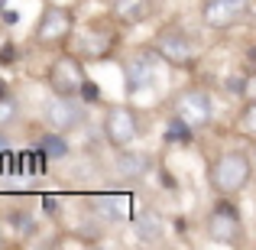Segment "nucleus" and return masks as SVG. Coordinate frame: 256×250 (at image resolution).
<instances>
[{
    "instance_id": "f257e3e1",
    "label": "nucleus",
    "mask_w": 256,
    "mask_h": 250,
    "mask_svg": "<svg viewBox=\"0 0 256 250\" xmlns=\"http://www.w3.org/2000/svg\"><path fill=\"white\" fill-rule=\"evenodd\" d=\"M253 166L256 159L246 150H224L208 166V185H211L214 195L240 198L246 192V185L253 182Z\"/></svg>"
},
{
    "instance_id": "f03ea898",
    "label": "nucleus",
    "mask_w": 256,
    "mask_h": 250,
    "mask_svg": "<svg viewBox=\"0 0 256 250\" xmlns=\"http://www.w3.org/2000/svg\"><path fill=\"white\" fill-rule=\"evenodd\" d=\"M120 26L124 23H120L114 13H107V17H100V20H91V23L82 26V33L72 39V52L82 56L84 62H107V59H114L117 49H120Z\"/></svg>"
},
{
    "instance_id": "7ed1b4c3",
    "label": "nucleus",
    "mask_w": 256,
    "mask_h": 250,
    "mask_svg": "<svg viewBox=\"0 0 256 250\" xmlns=\"http://www.w3.org/2000/svg\"><path fill=\"white\" fill-rule=\"evenodd\" d=\"M72 39H75V10L65 4H46L36 20V30H32V43L39 49L62 52L68 49Z\"/></svg>"
},
{
    "instance_id": "20e7f679",
    "label": "nucleus",
    "mask_w": 256,
    "mask_h": 250,
    "mask_svg": "<svg viewBox=\"0 0 256 250\" xmlns=\"http://www.w3.org/2000/svg\"><path fill=\"white\" fill-rule=\"evenodd\" d=\"M152 56H159L166 65H172L178 72H194L201 52H198V43L192 39V33L182 30L178 23H169L152 39Z\"/></svg>"
},
{
    "instance_id": "39448f33",
    "label": "nucleus",
    "mask_w": 256,
    "mask_h": 250,
    "mask_svg": "<svg viewBox=\"0 0 256 250\" xmlns=\"http://www.w3.org/2000/svg\"><path fill=\"white\" fill-rule=\"evenodd\" d=\"M204 231H208V237L220 247H240L244 244L246 227H244V214H240V208H237V198L218 195V201L211 205V211H208V218H204Z\"/></svg>"
},
{
    "instance_id": "423d86ee",
    "label": "nucleus",
    "mask_w": 256,
    "mask_h": 250,
    "mask_svg": "<svg viewBox=\"0 0 256 250\" xmlns=\"http://www.w3.org/2000/svg\"><path fill=\"white\" fill-rule=\"evenodd\" d=\"M84 59L75 56V52H58L56 59H52L49 72H46V82H49L52 94H62V98H84V91L91 85H88V69H84Z\"/></svg>"
},
{
    "instance_id": "0eeeda50",
    "label": "nucleus",
    "mask_w": 256,
    "mask_h": 250,
    "mask_svg": "<svg viewBox=\"0 0 256 250\" xmlns=\"http://www.w3.org/2000/svg\"><path fill=\"white\" fill-rule=\"evenodd\" d=\"M172 114L188 124L192 130H204V127L214 124V114H218V104H214V94L208 88H185V91L175 94V104H172Z\"/></svg>"
},
{
    "instance_id": "6e6552de",
    "label": "nucleus",
    "mask_w": 256,
    "mask_h": 250,
    "mask_svg": "<svg viewBox=\"0 0 256 250\" xmlns=\"http://www.w3.org/2000/svg\"><path fill=\"white\" fill-rule=\"evenodd\" d=\"M100 133L104 140L120 150V146H130L133 140L143 133V117L133 104H110L104 111V124H100Z\"/></svg>"
},
{
    "instance_id": "1a4fd4ad",
    "label": "nucleus",
    "mask_w": 256,
    "mask_h": 250,
    "mask_svg": "<svg viewBox=\"0 0 256 250\" xmlns=\"http://www.w3.org/2000/svg\"><path fill=\"white\" fill-rule=\"evenodd\" d=\"M250 10V0H201V23L211 33H227Z\"/></svg>"
},
{
    "instance_id": "9d476101",
    "label": "nucleus",
    "mask_w": 256,
    "mask_h": 250,
    "mask_svg": "<svg viewBox=\"0 0 256 250\" xmlns=\"http://www.w3.org/2000/svg\"><path fill=\"white\" fill-rule=\"evenodd\" d=\"M42 120L49 130H75V127L84 124V101L78 104V98H62V94H52V101L46 104Z\"/></svg>"
},
{
    "instance_id": "9b49d317",
    "label": "nucleus",
    "mask_w": 256,
    "mask_h": 250,
    "mask_svg": "<svg viewBox=\"0 0 256 250\" xmlns=\"http://www.w3.org/2000/svg\"><path fill=\"white\" fill-rule=\"evenodd\" d=\"M124 78H126V94H136L143 88L152 85V65H150V56L140 52V56L126 59L124 62Z\"/></svg>"
},
{
    "instance_id": "f8f14e48",
    "label": "nucleus",
    "mask_w": 256,
    "mask_h": 250,
    "mask_svg": "<svg viewBox=\"0 0 256 250\" xmlns=\"http://www.w3.org/2000/svg\"><path fill=\"white\" fill-rule=\"evenodd\" d=\"M133 231H136V237H140V244H146V247H156V244H162V234H166V227H162V218H159L152 208H143V211L133 218Z\"/></svg>"
},
{
    "instance_id": "ddd939ff",
    "label": "nucleus",
    "mask_w": 256,
    "mask_h": 250,
    "mask_svg": "<svg viewBox=\"0 0 256 250\" xmlns=\"http://www.w3.org/2000/svg\"><path fill=\"white\" fill-rule=\"evenodd\" d=\"M110 13L120 20L124 26H136L143 20H150L152 13V0H114Z\"/></svg>"
},
{
    "instance_id": "4468645a",
    "label": "nucleus",
    "mask_w": 256,
    "mask_h": 250,
    "mask_svg": "<svg viewBox=\"0 0 256 250\" xmlns=\"http://www.w3.org/2000/svg\"><path fill=\"white\" fill-rule=\"evenodd\" d=\"M114 169H117L124 179H140L150 169V156L146 153H130L126 146H120L117 156H114Z\"/></svg>"
},
{
    "instance_id": "2eb2a0df",
    "label": "nucleus",
    "mask_w": 256,
    "mask_h": 250,
    "mask_svg": "<svg viewBox=\"0 0 256 250\" xmlns=\"http://www.w3.org/2000/svg\"><path fill=\"white\" fill-rule=\"evenodd\" d=\"M234 130H237L244 140L256 143V98H246V101H244L237 120H234Z\"/></svg>"
},
{
    "instance_id": "dca6fc26",
    "label": "nucleus",
    "mask_w": 256,
    "mask_h": 250,
    "mask_svg": "<svg viewBox=\"0 0 256 250\" xmlns=\"http://www.w3.org/2000/svg\"><path fill=\"white\" fill-rule=\"evenodd\" d=\"M20 117H23V107H20V98L10 91L0 94V130H10V127L20 124Z\"/></svg>"
},
{
    "instance_id": "f3484780",
    "label": "nucleus",
    "mask_w": 256,
    "mask_h": 250,
    "mask_svg": "<svg viewBox=\"0 0 256 250\" xmlns=\"http://www.w3.org/2000/svg\"><path fill=\"white\" fill-rule=\"evenodd\" d=\"M42 150H46V156H52V159H65L68 156V146H65V137L58 130H49L42 137Z\"/></svg>"
},
{
    "instance_id": "a211bd4d",
    "label": "nucleus",
    "mask_w": 256,
    "mask_h": 250,
    "mask_svg": "<svg viewBox=\"0 0 256 250\" xmlns=\"http://www.w3.org/2000/svg\"><path fill=\"white\" fill-rule=\"evenodd\" d=\"M246 62H250L253 72H256V46H250V49H246Z\"/></svg>"
},
{
    "instance_id": "6ab92c4d",
    "label": "nucleus",
    "mask_w": 256,
    "mask_h": 250,
    "mask_svg": "<svg viewBox=\"0 0 256 250\" xmlns=\"http://www.w3.org/2000/svg\"><path fill=\"white\" fill-rule=\"evenodd\" d=\"M6 247V234H4V224H0V250Z\"/></svg>"
},
{
    "instance_id": "aec40b11",
    "label": "nucleus",
    "mask_w": 256,
    "mask_h": 250,
    "mask_svg": "<svg viewBox=\"0 0 256 250\" xmlns=\"http://www.w3.org/2000/svg\"><path fill=\"white\" fill-rule=\"evenodd\" d=\"M253 159H256V143H253Z\"/></svg>"
}]
</instances>
